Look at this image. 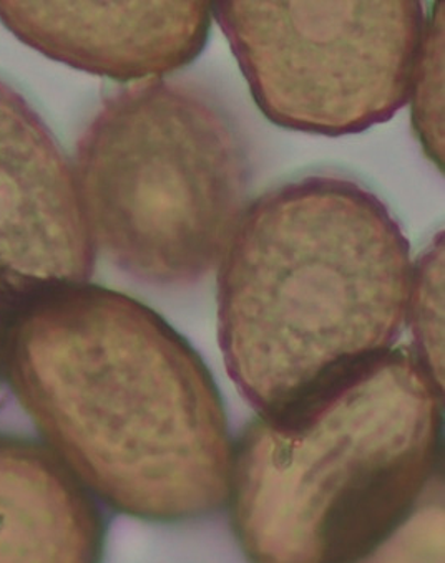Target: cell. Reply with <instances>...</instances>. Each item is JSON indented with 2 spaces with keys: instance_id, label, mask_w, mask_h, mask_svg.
I'll return each mask as SVG.
<instances>
[{
  "instance_id": "6da1fadb",
  "label": "cell",
  "mask_w": 445,
  "mask_h": 563,
  "mask_svg": "<svg viewBox=\"0 0 445 563\" xmlns=\"http://www.w3.org/2000/svg\"><path fill=\"white\" fill-rule=\"evenodd\" d=\"M8 366L54 456L113 509L185 522L227 506L218 388L155 310L85 284L47 294L12 332Z\"/></svg>"
},
{
  "instance_id": "7a4b0ae2",
  "label": "cell",
  "mask_w": 445,
  "mask_h": 563,
  "mask_svg": "<svg viewBox=\"0 0 445 563\" xmlns=\"http://www.w3.org/2000/svg\"><path fill=\"white\" fill-rule=\"evenodd\" d=\"M411 244L378 195L314 175L241 216L218 274V343L258 415H273L392 350L408 316Z\"/></svg>"
},
{
  "instance_id": "3957f363",
  "label": "cell",
  "mask_w": 445,
  "mask_h": 563,
  "mask_svg": "<svg viewBox=\"0 0 445 563\" xmlns=\"http://www.w3.org/2000/svg\"><path fill=\"white\" fill-rule=\"evenodd\" d=\"M442 389L408 346L254 419L234 446L231 527L250 563H355L419 506Z\"/></svg>"
},
{
  "instance_id": "277c9868",
  "label": "cell",
  "mask_w": 445,
  "mask_h": 563,
  "mask_svg": "<svg viewBox=\"0 0 445 563\" xmlns=\"http://www.w3.org/2000/svg\"><path fill=\"white\" fill-rule=\"evenodd\" d=\"M95 245L137 280L195 284L221 262L251 183L245 137L205 88L145 80L101 104L77 145Z\"/></svg>"
},
{
  "instance_id": "5b68a950",
  "label": "cell",
  "mask_w": 445,
  "mask_h": 563,
  "mask_svg": "<svg viewBox=\"0 0 445 563\" xmlns=\"http://www.w3.org/2000/svg\"><path fill=\"white\" fill-rule=\"evenodd\" d=\"M261 113L323 136L362 133L411 100L424 32L417 0L215 2Z\"/></svg>"
},
{
  "instance_id": "8992f818",
  "label": "cell",
  "mask_w": 445,
  "mask_h": 563,
  "mask_svg": "<svg viewBox=\"0 0 445 563\" xmlns=\"http://www.w3.org/2000/svg\"><path fill=\"white\" fill-rule=\"evenodd\" d=\"M94 267L70 163L37 111L0 80V294L84 286Z\"/></svg>"
},
{
  "instance_id": "52a82bcc",
  "label": "cell",
  "mask_w": 445,
  "mask_h": 563,
  "mask_svg": "<svg viewBox=\"0 0 445 563\" xmlns=\"http://www.w3.org/2000/svg\"><path fill=\"white\" fill-rule=\"evenodd\" d=\"M0 21L29 47L68 67L129 81L192 64L209 37L211 4L0 2Z\"/></svg>"
},
{
  "instance_id": "ba28073f",
  "label": "cell",
  "mask_w": 445,
  "mask_h": 563,
  "mask_svg": "<svg viewBox=\"0 0 445 563\" xmlns=\"http://www.w3.org/2000/svg\"><path fill=\"white\" fill-rule=\"evenodd\" d=\"M104 526L54 456L0 443V563H100Z\"/></svg>"
},
{
  "instance_id": "9c48e42d",
  "label": "cell",
  "mask_w": 445,
  "mask_h": 563,
  "mask_svg": "<svg viewBox=\"0 0 445 563\" xmlns=\"http://www.w3.org/2000/svg\"><path fill=\"white\" fill-rule=\"evenodd\" d=\"M414 353L435 385L444 386V238L435 235L412 271L408 316ZM444 391V389H442Z\"/></svg>"
},
{
  "instance_id": "30bf717a",
  "label": "cell",
  "mask_w": 445,
  "mask_h": 563,
  "mask_svg": "<svg viewBox=\"0 0 445 563\" xmlns=\"http://www.w3.org/2000/svg\"><path fill=\"white\" fill-rule=\"evenodd\" d=\"M444 19L442 4H435L424 24L421 47L412 75V117L425 153L444 166Z\"/></svg>"
},
{
  "instance_id": "8fae6325",
  "label": "cell",
  "mask_w": 445,
  "mask_h": 563,
  "mask_svg": "<svg viewBox=\"0 0 445 563\" xmlns=\"http://www.w3.org/2000/svg\"><path fill=\"white\" fill-rule=\"evenodd\" d=\"M355 563H444L442 504H419L394 532Z\"/></svg>"
}]
</instances>
